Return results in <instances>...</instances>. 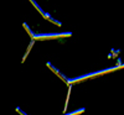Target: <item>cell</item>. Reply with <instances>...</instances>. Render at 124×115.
Masks as SVG:
<instances>
[{
  "instance_id": "cell-1",
  "label": "cell",
  "mask_w": 124,
  "mask_h": 115,
  "mask_svg": "<svg viewBox=\"0 0 124 115\" xmlns=\"http://www.w3.org/2000/svg\"><path fill=\"white\" fill-rule=\"evenodd\" d=\"M82 111H85V109H81V110H77V111H73L71 114H67V115H77V114H81Z\"/></svg>"
}]
</instances>
